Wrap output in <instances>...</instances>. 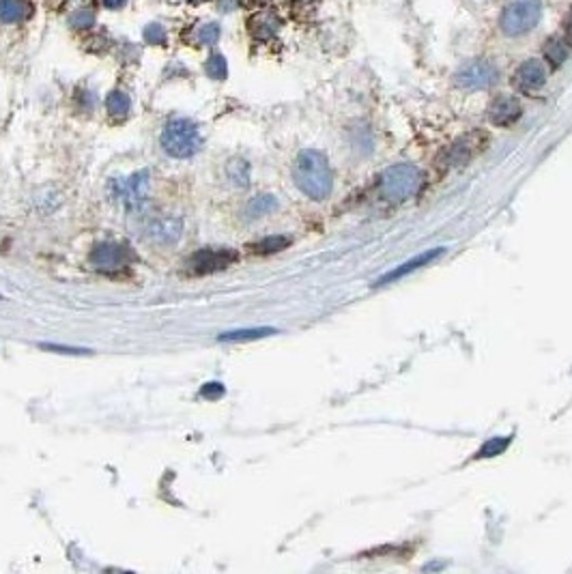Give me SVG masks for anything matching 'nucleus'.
I'll return each instance as SVG.
<instances>
[{"mask_svg": "<svg viewBox=\"0 0 572 574\" xmlns=\"http://www.w3.org/2000/svg\"><path fill=\"white\" fill-rule=\"evenodd\" d=\"M293 181L312 201H325L334 189V174L327 157L321 151L305 149L293 166Z\"/></svg>", "mask_w": 572, "mask_h": 574, "instance_id": "obj_1", "label": "nucleus"}, {"mask_svg": "<svg viewBox=\"0 0 572 574\" xmlns=\"http://www.w3.org/2000/svg\"><path fill=\"white\" fill-rule=\"evenodd\" d=\"M542 18V0H510L499 13V30L505 37H523L532 33Z\"/></svg>", "mask_w": 572, "mask_h": 574, "instance_id": "obj_2", "label": "nucleus"}, {"mask_svg": "<svg viewBox=\"0 0 572 574\" xmlns=\"http://www.w3.org/2000/svg\"><path fill=\"white\" fill-rule=\"evenodd\" d=\"M422 170L413 164H396L390 166L378 181L381 196L390 203H403L415 196L422 187Z\"/></svg>", "mask_w": 572, "mask_h": 574, "instance_id": "obj_3", "label": "nucleus"}, {"mask_svg": "<svg viewBox=\"0 0 572 574\" xmlns=\"http://www.w3.org/2000/svg\"><path fill=\"white\" fill-rule=\"evenodd\" d=\"M162 149L170 155V157H176V159H187L198 153L201 145H203V138H201V132L194 120H187V118H174L170 120L164 132H162Z\"/></svg>", "mask_w": 572, "mask_h": 574, "instance_id": "obj_4", "label": "nucleus"}, {"mask_svg": "<svg viewBox=\"0 0 572 574\" xmlns=\"http://www.w3.org/2000/svg\"><path fill=\"white\" fill-rule=\"evenodd\" d=\"M237 261H239V252L230 247H205V249L194 252L192 257H189L187 265L194 274L203 276V274H215L220 269H226Z\"/></svg>", "mask_w": 572, "mask_h": 574, "instance_id": "obj_5", "label": "nucleus"}, {"mask_svg": "<svg viewBox=\"0 0 572 574\" xmlns=\"http://www.w3.org/2000/svg\"><path fill=\"white\" fill-rule=\"evenodd\" d=\"M499 78V72L497 67L493 65L490 60H471L467 65H463L456 76H454V82L461 86V89H467V91H482V89H488L497 82Z\"/></svg>", "mask_w": 572, "mask_h": 574, "instance_id": "obj_6", "label": "nucleus"}, {"mask_svg": "<svg viewBox=\"0 0 572 574\" xmlns=\"http://www.w3.org/2000/svg\"><path fill=\"white\" fill-rule=\"evenodd\" d=\"M91 263L101 271H118L134 263V252L123 243H99L91 252Z\"/></svg>", "mask_w": 572, "mask_h": 574, "instance_id": "obj_7", "label": "nucleus"}, {"mask_svg": "<svg viewBox=\"0 0 572 574\" xmlns=\"http://www.w3.org/2000/svg\"><path fill=\"white\" fill-rule=\"evenodd\" d=\"M546 78H549V74H546L544 62L538 58H527L517 67V72L512 76V84L517 91H521L525 95H534V93L544 89Z\"/></svg>", "mask_w": 572, "mask_h": 574, "instance_id": "obj_8", "label": "nucleus"}, {"mask_svg": "<svg viewBox=\"0 0 572 574\" xmlns=\"http://www.w3.org/2000/svg\"><path fill=\"white\" fill-rule=\"evenodd\" d=\"M116 191L114 198L120 201L127 209L134 211L138 209L145 201H147V187H149V172H136L134 176H130L127 181H114Z\"/></svg>", "mask_w": 572, "mask_h": 574, "instance_id": "obj_9", "label": "nucleus"}, {"mask_svg": "<svg viewBox=\"0 0 572 574\" xmlns=\"http://www.w3.org/2000/svg\"><path fill=\"white\" fill-rule=\"evenodd\" d=\"M523 114V106L517 97H510V95H499L495 97L488 108H486V116L493 125L497 127H507L512 125L521 118Z\"/></svg>", "mask_w": 572, "mask_h": 574, "instance_id": "obj_10", "label": "nucleus"}, {"mask_svg": "<svg viewBox=\"0 0 572 574\" xmlns=\"http://www.w3.org/2000/svg\"><path fill=\"white\" fill-rule=\"evenodd\" d=\"M443 254H446V249H443V247H437V249H428V252H422V254H417V257L409 259L407 263L398 265L396 269L388 271L386 276H381V278H378V280L374 282V286H383V284H392V282H398V280H403V278L411 276V274H413L415 269H422L424 265H430L432 261H437L439 257H443Z\"/></svg>", "mask_w": 572, "mask_h": 574, "instance_id": "obj_11", "label": "nucleus"}, {"mask_svg": "<svg viewBox=\"0 0 572 574\" xmlns=\"http://www.w3.org/2000/svg\"><path fill=\"white\" fill-rule=\"evenodd\" d=\"M183 237V220L168 215L157 218L147 226V239L157 245H174Z\"/></svg>", "mask_w": 572, "mask_h": 574, "instance_id": "obj_12", "label": "nucleus"}, {"mask_svg": "<svg viewBox=\"0 0 572 574\" xmlns=\"http://www.w3.org/2000/svg\"><path fill=\"white\" fill-rule=\"evenodd\" d=\"M476 151H478L476 149V138L473 136H463V138H459L454 145H450L446 151H443L441 159L446 162L448 166H463L473 157Z\"/></svg>", "mask_w": 572, "mask_h": 574, "instance_id": "obj_13", "label": "nucleus"}, {"mask_svg": "<svg viewBox=\"0 0 572 574\" xmlns=\"http://www.w3.org/2000/svg\"><path fill=\"white\" fill-rule=\"evenodd\" d=\"M570 52H572L570 43L566 39H561V37H553V39H549L544 43V58L549 60V65L553 69H559L563 65V62L568 60V56H570Z\"/></svg>", "mask_w": 572, "mask_h": 574, "instance_id": "obj_14", "label": "nucleus"}, {"mask_svg": "<svg viewBox=\"0 0 572 574\" xmlns=\"http://www.w3.org/2000/svg\"><path fill=\"white\" fill-rule=\"evenodd\" d=\"M271 334H278L274 327H247V330H235V332H224L218 336L220 342H247V340H261Z\"/></svg>", "mask_w": 572, "mask_h": 574, "instance_id": "obj_15", "label": "nucleus"}, {"mask_svg": "<svg viewBox=\"0 0 572 574\" xmlns=\"http://www.w3.org/2000/svg\"><path fill=\"white\" fill-rule=\"evenodd\" d=\"M30 7L24 3V0H0V22L11 24V22H20L28 16Z\"/></svg>", "mask_w": 572, "mask_h": 574, "instance_id": "obj_16", "label": "nucleus"}, {"mask_svg": "<svg viewBox=\"0 0 572 574\" xmlns=\"http://www.w3.org/2000/svg\"><path fill=\"white\" fill-rule=\"evenodd\" d=\"M276 207H278V201H276L271 194H261V196L252 198V201L247 203L245 213H247V218H261V215L274 211Z\"/></svg>", "mask_w": 572, "mask_h": 574, "instance_id": "obj_17", "label": "nucleus"}, {"mask_svg": "<svg viewBox=\"0 0 572 574\" xmlns=\"http://www.w3.org/2000/svg\"><path fill=\"white\" fill-rule=\"evenodd\" d=\"M226 174L237 187H247L249 185V166L243 159H230L228 166H226Z\"/></svg>", "mask_w": 572, "mask_h": 574, "instance_id": "obj_18", "label": "nucleus"}, {"mask_svg": "<svg viewBox=\"0 0 572 574\" xmlns=\"http://www.w3.org/2000/svg\"><path fill=\"white\" fill-rule=\"evenodd\" d=\"M106 108H108V112H110L112 116L123 118L127 112H130L132 101H130V97H127L123 91H114V93H110V97L106 99Z\"/></svg>", "mask_w": 572, "mask_h": 574, "instance_id": "obj_19", "label": "nucleus"}, {"mask_svg": "<svg viewBox=\"0 0 572 574\" xmlns=\"http://www.w3.org/2000/svg\"><path fill=\"white\" fill-rule=\"evenodd\" d=\"M252 28H254V35H259V37H269L278 30V20L276 16H257L252 20Z\"/></svg>", "mask_w": 572, "mask_h": 574, "instance_id": "obj_20", "label": "nucleus"}, {"mask_svg": "<svg viewBox=\"0 0 572 574\" xmlns=\"http://www.w3.org/2000/svg\"><path fill=\"white\" fill-rule=\"evenodd\" d=\"M288 243H291L288 237L276 235V237H267V239L259 241L257 245H254V252H259V254H271V252H280V249L288 247Z\"/></svg>", "mask_w": 572, "mask_h": 574, "instance_id": "obj_21", "label": "nucleus"}, {"mask_svg": "<svg viewBox=\"0 0 572 574\" xmlns=\"http://www.w3.org/2000/svg\"><path fill=\"white\" fill-rule=\"evenodd\" d=\"M510 445V439H501V437H495L490 439L484 448L478 452V458H484V456H497V454H503V450Z\"/></svg>", "mask_w": 572, "mask_h": 574, "instance_id": "obj_22", "label": "nucleus"}, {"mask_svg": "<svg viewBox=\"0 0 572 574\" xmlns=\"http://www.w3.org/2000/svg\"><path fill=\"white\" fill-rule=\"evenodd\" d=\"M207 74L215 80L224 78L226 76V60L222 54H213L209 60H207Z\"/></svg>", "mask_w": 572, "mask_h": 574, "instance_id": "obj_23", "label": "nucleus"}, {"mask_svg": "<svg viewBox=\"0 0 572 574\" xmlns=\"http://www.w3.org/2000/svg\"><path fill=\"white\" fill-rule=\"evenodd\" d=\"M198 39L203 41V43H215L218 39H220V26L218 24H205V26H201V30H198Z\"/></svg>", "mask_w": 572, "mask_h": 574, "instance_id": "obj_24", "label": "nucleus"}, {"mask_svg": "<svg viewBox=\"0 0 572 574\" xmlns=\"http://www.w3.org/2000/svg\"><path fill=\"white\" fill-rule=\"evenodd\" d=\"M201 396L207 400H218L224 396V386L222 383H205L203 390H201Z\"/></svg>", "mask_w": 572, "mask_h": 574, "instance_id": "obj_25", "label": "nucleus"}, {"mask_svg": "<svg viewBox=\"0 0 572 574\" xmlns=\"http://www.w3.org/2000/svg\"><path fill=\"white\" fill-rule=\"evenodd\" d=\"M41 349L54 351V353H72V355H82V353H91L89 349H72V347H58V344H39Z\"/></svg>", "mask_w": 572, "mask_h": 574, "instance_id": "obj_26", "label": "nucleus"}, {"mask_svg": "<svg viewBox=\"0 0 572 574\" xmlns=\"http://www.w3.org/2000/svg\"><path fill=\"white\" fill-rule=\"evenodd\" d=\"M147 39L149 41H164V28L159 24H153L147 28Z\"/></svg>", "mask_w": 572, "mask_h": 574, "instance_id": "obj_27", "label": "nucleus"}, {"mask_svg": "<svg viewBox=\"0 0 572 574\" xmlns=\"http://www.w3.org/2000/svg\"><path fill=\"white\" fill-rule=\"evenodd\" d=\"M235 7H237V0H222V3H220V9L222 11H230Z\"/></svg>", "mask_w": 572, "mask_h": 574, "instance_id": "obj_28", "label": "nucleus"}, {"mask_svg": "<svg viewBox=\"0 0 572 574\" xmlns=\"http://www.w3.org/2000/svg\"><path fill=\"white\" fill-rule=\"evenodd\" d=\"M106 3V7H110V9H116V7H123L125 5V0H103Z\"/></svg>", "mask_w": 572, "mask_h": 574, "instance_id": "obj_29", "label": "nucleus"}, {"mask_svg": "<svg viewBox=\"0 0 572 574\" xmlns=\"http://www.w3.org/2000/svg\"><path fill=\"white\" fill-rule=\"evenodd\" d=\"M566 28H568V37L572 39V13H570V20H568V24H566Z\"/></svg>", "mask_w": 572, "mask_h": 574, "instance_id": "obj_30", "label": "nucleus"}]
</instances>
